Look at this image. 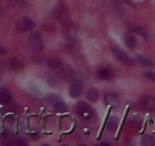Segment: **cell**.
I'll return each instance as SVG.
<instances>
[{
  "label": "cell",
  "instance_id": "obj_1",
  "mask_svg": "<svg viewBox=\"0 0 155 146\" xmlns=\"http://www.w3.org/2000/svg\"><path fill=\"white\" fill-rule=\"evenodd\" d=\"M73 111L78 116L81 117L84 120H91L95 116L94 109L89 104L84 101H78L73 106Z\"/></svg>",
  "mask_w": 155,
  "mask_h": 146
},
{
  "label": "cell",
  "instance_id": "obj_2",
  "mask_svg": "<svg viewBox=\"0 0 155 146\" xmlns=\"http://www.w3.org/2000/svg\"><path fill=\"white\" fill-rule=\"evenodd\" d=\"M28 45L33 53H41L44 50V42L41 34L37 32L31 33L28 38Z\"/></svg>",
  "mask_w": 155,
  "mask_h": 146
},
{
  "label": "cell",
  "instance_id": "obj_3",
  "mask_svg": "<svg viewBox=\"0 0 155 146\" xmlns=\"http://www.w3.org/2000/svg\"><path fill=\"white\" fill-rule=\"evenodd\" d=\"M112 52L115 57L124 65H129V66H133L135 65V60L131 56H129L128 53L125 52L121 47L118 46H114L112 47Z\"/></svg>",
  "mask_w": 155,
  "mask_h": 146
},
{
  "label": "cell",
  "instance_id": "obj_4",
  "mask_svg": "<svg viewBox=\"0 0 155 146\" xmlns=\"http://www.w3.org/2000/svg\"><path fill=\"white\" fill-rule=\"evenodd\" d=\"M35 27L36 24L34 23V21L27 16H22L18 19L15 25L16 30L19 33H26L33 30Z\"/></svg>",
  "mask_w": 155,
  "mask_h": 146
},
{
  "label": "cell",
  "instance_id": "obj_5",
  "mask_svg": "<svg viewBox=\"0 0 155 146\" xmlns=\"http://www.w3.org/2000/svg\"><path fill=\"white\" fill-rule=\"evenodd\" d=\"M139 105L145 111H153L155 109V98L148 95L141 97L139 101Z\"/></svg>",
  "mask_w": 155,
  "mask_h": 146
},
{
  "label": "cell",
  "instance_id": "obj_6",
  "mask_svg": "<svg viewBox=\"0 0 155 146\" xmlns=\"http://www.w3.org/2000/svg\"><path fill=\"white\" fill-rule=\"evenodd\" d=\"M11 91L5 87H0V104H8L12 101Z\"/></svg>",
  "mask_w": 155,
  "mask_h": 146
},
{
  "label": "cell",
  "instance_id": "obj_7",
  "mask_svg": "<svg viewBox=\"0 0 155 146\" xmlns=\"http://www.w3.org/2000/svg\"><path fill=\"white\" fill-rule=\"evenodd\" d=\"M98 78L103 81H107L113 77V71L108 67L102 66L97 70Z\"/></svg>",
  "mask_w": 155,
  "mask_h": 146
},
{
  "label": "cell",
  "instance_id": "obj_8",
  "mask_svg": "<svg viewBox=\"0 0 155 146\" xmlns=\"http://www.w3.org/2000/svg\"><path fill=\"white\" fill-rule=\"evenodd\" d=\"M104 101L107 105L113 107H118L120 105V99L114 93H107L104 97Z\"/></svg>",
  "mask_w": 155,
  "mask_h": 146
},
{
  "label": "cell",
  "instance_id": "obj_9",
  "mask_svg": "<svg viewBox=\"0 0 155 146\" xmlns=\"http://www.w3.org/2000/svg\"><path fill=\"white\" fill-rule=\"evenodd\" d=\"M83 94V88L79 84L75 83L71 85L68 88V95L71 98H79Z\"/></svg>",
  "mask_w": 155,
  "mask_h": 146
},
{
  "label": "cell",
  "instance_id": "obj_10",
  "mask_svg": "<svg viewBox=\"0 0 155 146\" xmlns=\"http://www.w3.org/2000/svg\"><path fill=\"white\" fill-rule=\"evenodd\" d=\"M136 61L141 65V66L144 67H152L154 65V62L152 60H150L148 58L145 57V56H143L142 55L137 54L136 55Z\"/></svg>",
  "mask_w": 155,
  "mask_h": 146
},
{
  "label": "cell",
  "instance_id": "obj_11",
  "mask_svg": "<svg viewBox=\"0 0 155 146\" xmlns=\"http://www.w3.org/2000/svg\"><path fill=\"white\" fill-rule=\"evenodd\" d=\"M85 97L91 102H97L99 100V92H98V91L97 89L91 88L87 91Z\"/></svg>",
  "mask_w": 155,
  "mask_h": 146
},
{
  "label": "cell",
  "instance_id": "obj_12",
  "mask_svg": "<svg viewBox=\"0 0 155 146\" xmlns=\"http://www.w3.org/2000/svg\"><path fill=\"white\" fill-rule=\"evenodd\" d=\"M155 144V139L150 135H144L141 140V144L143 146H152Z\"/></svg>",
  "mask_w": 155,
  "mask_h": 146
},
{
  "label": "cell",
  "instance_id": "obj_13",
  "mask_svg": "<svg viewBox=\"0 0 155 146\" xmlns=\"http://www.w3.org/2000/svg\"><path fill=\"white\" fill-rule=\"evenodd\" d=\"M48 65L50 68H53V69H59L61 68L62 65V62L60 59H56V58H53L50 59L48 62Z\"/></svg>",
  "mask_w": 155,
  "mask_h": 146
},
{
  "label": "cell",
  "instance_id": "obj_14",
  "mask_svg": "<svg viewBox=\"0 0 155 146\" xmlns=\"http://www.w3.org/2000/svg\"><path fill=\"white\" fill-rule=\"evenodd\" d=\"M53 108L57 112H65L67 110V106L63 101H57L53 104Z\"/></svg>",
  "mask_w": 155,
  "mask_h": 146
},
{
  "label": "cell",
  "instance_id": "obj_15",
  "mask_svg": "<svg viewBox=\"0 0 155 146\" xmlns=\"http://www.w3.org/2000/svg\"><path fill=\"white\" fill-rule=\"evenodd\" d=\"M125 44L128 48L132 50L136 46V40L132 36H127L125 38Z\"/></svg>",
  "mask_w": 155,
  "mask_h": 146
},
{
  "label": "cell",
  "instance_id": "obj_16",
  "mask_svg": "<svg viewBox=\"0 0 155 146\" xmlns=\"http://www.w3.org/2000/svg\"><path fill=\"white\" fill-rule=\"evenodd\" d=\"M117 122H118L117 118H116V117H114V116H111V117L108 119V120H107V129H113V128L116 126Z\"/></svg>",
  "mask_w": 155,
  "mask_h": 146
},
{
  "label": "cell",
  "instance_id": "obj_17",
  "mask_svg": "<svg viewBox=\"0 0 155 146\" xmlns=\"http://www.w3.org/2000/svg\"><path fill=\"white\" fill-rule=\"evenodd\" d=\"M10 66L14 69H18V68H21L22 65L21 61L17 58H12L10 60Z\"/></svg>",
  "mask_w": 155,
  "mask_h": 146
},
{
  "label": "cell",
  "instance_id": "obj_18",
  "mask_svg": "<svg viewBox=\"0 0 155 146\" xmlns=\"http://www.w3.org/2000/svg\"><path fill=\"white\" fill-rule=\"evenodd\" d=\"M132 30H133L134 32L137 33L138 34L141 35L143 38H144V39H147V32H146L145 30L143 28H141V27H135V28H134Z\"/></svg>",
  "mask_w": 155,
  "mask_h": 146
},
{
  "label": "cell",
  "instance_id": "obj_19",
  "mask_svg": "<svg viewBox=\"0 0 155 146\" xmlns=\"http://www.w3.org/2000/svg\"><path fill=\"white\" fill-rule=\"evenodd\" d=\"M143 75H144L145 78H148L150 81H153L155 82V71H146L143 72Z\"/></svg>",
  "mask_w": 155,
  "mask_h": 146
},
{
  "label": "cell",
  "instance_id": "obj_20",
  "mask_svg": "<svg viewBox=\"0 0 155 146\" xmlns=\"http://www.w3.org/2000/svg\"><path fill=\"white\" fill-rule=\"evenodd\" d=\"M57 81L58 78L55 75H51L47 78V82H48L50 85H56Z\"/></svg>",
  "mask_w": 155,
  "mask_h": 146
},
{
  "label": "cell",
  "instance_id": "obj_21",
  "mask_svg": "<svg viewBox=\"0 0 155 146\" xmlns=\"http://www.w3.org/2000/svg\"><path fill=\"white\" fill-rule=\"evenodd\" d=\"M5 53H6V51H5V49L2 46L0 45V55H3V54H5Z\"/></svg>",
  "mask_w": 155,
  "mask_h": 146
},
{
  "label": "cell",
  "instance_id": "obj_22",
  "mask_svg": "<svg viewBox=\"0 0 155 146\" xmlns=\"http://www.w3.org/2000/svg\"><path fill=\"white\" fill-rule=\"evenodd\" d=\"M123 1L126 2V3L129 4V5H132V0H123Z\"/></svg>",
  "mask_w": 155,
  "mask_h": 146
},
{
  "label": "cell",
  "instance_id": "obj_23",
  "mask_svg": "<svg viewBox=\"0 0 155 146\" xmlns=\"http://www.w3.org/2000/svg\"><path fill=\"white\" fill-rule=\"evenodd\" d=\"M101 144H107V145H108V144H110V143L107 142V141H102V142L101 143Z\"/></svg>",
  "mask_w": 155,
  "mask_h": 146
}]
</instances>
